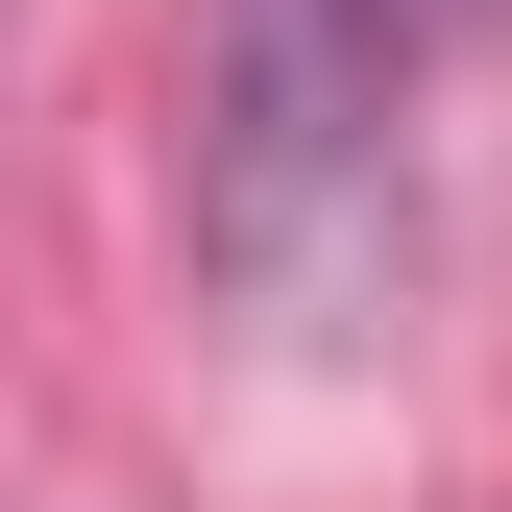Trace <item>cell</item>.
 Wrapping results in <instances>:
<instances>
[{
  "instance_id": "6da1fadb",
  "label": "cell",
  "mask_w": 512,
  "mask_h": 512,
  "mask_svg": "<svg viewBox=\"0 0 512 512\" xmlns=\"http://www.w3.org/2000/svg\"><path fill=\"white\" fill-rule=\"evenodd\" d=\"M415 25L439 0H196V269L269 342H342L415 171Z\"/></svg>"
}]
</instances>
